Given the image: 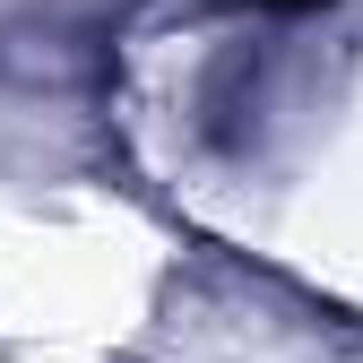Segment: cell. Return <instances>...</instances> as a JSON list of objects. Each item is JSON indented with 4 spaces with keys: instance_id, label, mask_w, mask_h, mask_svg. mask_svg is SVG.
Wrapping results in <instances>:
<instances>
[{
    "instance_id": "obj_1",
    "label": "cell",
    "mask_w": 363,
    "mask_h": 363,
    "mask_svg": "<svg viewBox=\"0 0 363 363\" xmlns=\"http://www.w3.org/2000/svg\"><path fill=\"white\" fill-rule=\"evenodd\" d=\"M259 9H320V0H259Z\"/></svg>"
}]
</instances>
